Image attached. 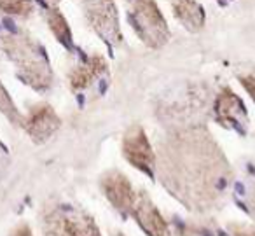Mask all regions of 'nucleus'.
Listing matches in <instances>:
<instances>
[{"instance_id": "1a4fd4ad", "label": "nucleus", "mask_w": 255, "mask_h": 236, "mask_svg": "<svg viewBox=\"0 0 255 236\" xmlns=\"http://www.w3.org/2000/svg\"><path fill=\"white\" fill-rule=\"evenodd\" d=\"M61 126V119L49 103H35L28 109L23 128L35 144L47 142Z\"/></svg>"}, {"instance_id": "0eeeda50", "label": "nucleus", "mask_w": 255, "mask_h": 236, "mask_svg": "<svg viewBox=\"0 0 255 236\" xmlns=\"http://www.w3.org/2000/svg\"><path fill=\"white\" fill-rule=\"evenodd\" d=\"M123 156L128 159L129 165H133L136 170L147 173V175L152 177L154 172H156V152H154L149 137L145 135L140 124H133L124 133Z\"/></svg>"}, {"instance_id": "6ab92c4d", "label": "nucleus", "mask_w": 255, "mask_h": 236, "mask_svg": "<svg viewBox=\"0 0 255 236\" xmlns=\"http://www.w3.org/2000/svg\"><path fill=\"white\" fill-rule=\"evenodd\" d=\"M7 161H9V156H7V149L2 145L0 142V172H4L5 166H7Z\"/></svg>"}, {"instance_id": "20e7f679", "label": "nucleus", "mask_w": 255, "mask_h": 236, "mask_svg": "<svg viewBox=\"0 0 255 236\" xmlns=\"http://www.w3.org/2000/svg\"><path fill=\"white\" fill-rule=\"evenodd\" d=\"M128 18L147 47L159 49L170 39V28L156 0H128Z\"/></svg>"}, {"instance_id": "9d476101", "label": "nucleus", "mask_w": 255, "mask_h": 236, "mask_svg": "<svg viewBox=\"0 0 255 236\" xmlns=\"http://www.w3.org/2000/svg\"><path fill=\"white\" fill-rule=\"evenodd\" d=\"M131 215L149 236H171L168 222L164 221V217L161 215V212L157 210V207L152 203V200H150L145 191L136 193Z\"/></svg>"}, {"instance_id": "2eb2a0df", "label": "nucleus", "mask_w": 255, "mask_h": 236, "mask_svg": "<svg viewBox=\"0 0 255 236\" xmlns=\"http://www.w3.org/2000/svg\"><path fill=\"white\" fill-rule=\"evenodd\" d=\"M0 12L12 18L26 19L32 16L33 4L32 0H0Z\"/></svg>"}, {"instance_id": "f257e3e1", "label": "nucleus", "mask_w": 255, "mask_h": 236, "mask_svg": "<svg viewBox=\"0 0 255 236\" xmlns=\"http://www.w3.org/2000/svg\"><path fill=\"white\" fill-rule=\"evenodd\" d=\"M156 158L163 186L191 210L208 212L224 196L229 165L203 126L173 130L159 144Z\"/></svg>"}, {"instance_id": "f03ea898", "label": "nucleus", "mask_w": 255, "mask_h": 236, "mask_svg": "<svg viewBox=\"0 0 255 236\" xmlns=\"http://www.w3.org/2000/svg\"><path fill=\"white\" fill-rule=\"evenodd\" d=\"M0 47L16 67L25 84L39 93L53 88L54 75L44 47L23 30L4 32L0 35Z\"/></svg>"}, {"instance_id": "4be33fe9", "label": "nucleus", "mask_w": 255, "mask_h": 236, "mask_svg": "<svg viewBox=\"0 0 255 236\" xmlns=\"http://www.w3.org/2000/svg\"><path fill=\"white\" fill-rule=\"evenodd\" d=\"M220 2H229V0H220Z\"/></svg>"}, {"instance_id": "aec40b11", "label": "nucleus", "mask_w": 255, "mask_h": 236, "mask_svg": "<svg viewBox=\"0 0 255 236\" xmlns=\"http://www.w3.org/2000/svg\"><path fill=\"white\" fill-rule=\"evenodd\" d=\"M46 2H51V4H56V2H60V0H46Z\"/></svg>"}, {"instance_id": "f3484780", "label": "nucleus", "mask_w": 255, "mask_h": 236, "mask_svg": "<svg viewBox=\"0 0 255 236\" xmlns=\"http://www.w3.org/2000/svg\"><path fill=\"white\" fill-rule=\"evenodd\" d=\"M241 82H243V86L247 88V91L250 93L252 96H254L255 100V72H252V74H247V75H241Z\"/></svg>"}, {"instance_id": "9b49d317", "label": "nucleus", "mask_w": 255, "mask_h": 236, "mask_svg": "<svg viewBox=\"0 0 255 236\" xmlns=\"http://www.w3.org/2000/svg\"><path fill=\"white\" fill-rule=\"evenodd\" d=\"M215 119L226 128H241L247 123V110L240 96L224 88L215 98Z\"/></svg>"}, {"instance_id": "f8f14e48", "label": "nucleus", "mask_w": 255, "mask_h": 236, "mask_svg": "<svg viewBox=\"0 0 255 236\" xmlns=\"http://www.w3.org/2000/svg\"><path fill=\"white\" fill-rule=\"evenodd\" d=\"M107 70V60L102 54H91L84 61L75 65L68 74V84L74 91L88 89L103 72Z\"/></svg>"}, {"instance_id": "39448f33", "label": "nucleus", "mask_w": 255, "mask_h": 236, "mask_svg": "<svg viewBox=\"0 0 255 236\" xmlns=\"http://www.w3.org/2000/svg\"><path fill=\"white\" fill-rule=\"evenodd\" d=\"M44 236H102L95 219L84 210L54 205L42 215Z\"/></svg>"}, {"instance_id": "6e6552de", "label": "nucleus", "mask_w": 255, "mask_h": 236, "mask_svg": "<svg viewBox=\"0 0 255 236\" xmlns=\"http://www.w3.org/2000/svg\"><path fill=\"white\" fill-rule=\"evenodd\" d=\"M100 189L105 194L109 203L121 214H131V208L135 205L136 193L133 189L131 182L119 170H109L100 177Z\"/></svg>"}, {"instance_id": "a211bd4d", "label": "nucleus", "mask_w": 255, "mask_h": 236, "mask_svg": "<svg viewBox=\"0 0 255 236\" xmlns=\"http://www.w3.org/2000/svg\"><path fill=\"white\" fill-rule=\"evenodd\" d=\"M11 236H33V233L26 224H19L18 228L11 233Z\"/></svg>"}, {"instance_id": "423d86ee", "label": "nucleus", "mask_w": 255, "mask_h": 236, "mask_svg": "<svg viewBox=\"0 0 255 236\" xmlns=\"http://www.w3.org/2000/svg\"><path fill=\"white\" fill-rule=\"evenodd\" d=\"M84 11L88 25L107 44L119 46L123 42V32L119 23V11L114 0H79Z\"/></svg>"}, {"instance_id": "ddd939ff", "label": "nucleus", "mask_w": 255, "mask_h": 236, "mask_svg": "<svg viewBox=\"0 0 255 236\" xmlns=\"http://www.w3.org/2000/svg\"><path fill=\"white\" fill-rule=\"evenodd\" d=\"M175 19L189 32H199L205 26V9L196 0H168Z\"/></svg>"}, {"instance_id": "7ed1b4c3", "label": "nucleus", "mask_w": 255, "mask_h": 236, "mask_svg": "<svg viewBox=\"0 0 255 236\" xmlns=\"http://www.w3.org/2000/svg\"><path fill=\"white\" fill-rule=\"evenodd\" d=\"M208 96L210 91L203 84H189L182 98L177 96L157 107V119L164 124H175V130L198 126L196 117L206 112Z\"/></svg>"}, {"instance_id": "dca6fc26", "label": "nucleus", "mask_w": 255, "mask_h": 236, "mask_svg": "<svg viewBox=\"0 0 255 236\" xmlns=\"http://www.w3.org/2000/svg\"><path fill=\"white\" fill-rule=\"evenodd\" d=\"M0 112L4 114L14 126H23V119H25V117H23V114L18 110L16 103L12 102L11 95H9L7 89L4 88L2 81H0Z\"/></svg>"}, {"instance_id": "4468645a", "label": "nucleus", "mask_w": 255, "mask_h": 236, "mask_svg": "<svg viewBox=\"0 0 255 236\" xmlns=\"http://www.w3.org/2000/svg\"><path fill=\"white\" fill-rule=\"evenodd\" d=\"M44 16H46V23H47V26H49L51 33L56 37L58 42H60L61 46H65V47H68V49H70L74 39H72L70 25H68V21L65 19V16L61 14L56 7L46 9Z\"/></svg>"}, {"instance_id": "412c9836", "label": "nucleus", "mask_w": 255, "mask_h": 236, "mask_svg": "<svg viewBox=\"0 0 255 236\" xmlns=\"http://www.w3.org/2000/svg\"><path fill=\"white\" fill-rule=\"evenodd\" d=\"M114 236H124V235H121V233H116V235H114Z\"/></svg>"}]
</instances>
